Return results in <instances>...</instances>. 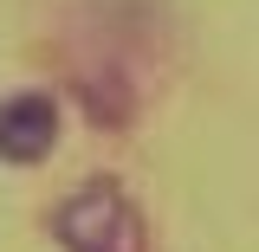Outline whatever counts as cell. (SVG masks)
<instances>
[{
  "label": "cell",
  "mask_w": 259,
  "mask_h": 252,
  "mask_svg": "<svg viewBox=\"0 0 259 252\" xmlns=\"http://www.w3.org/2000/svg\"><path fill=\"white\" fill-rule=\"evenodd\" d=\"M59 149V104L46 91H13L0 97V162L32 168Z\"/></svg>",
  "instance_id": "7a4b0ae2"
},
{
  "label": "cell",
  "mask_w": 259,
  "mask_h": 252,
  "mask_svg": "<svg viewBox=\"0 0 259 252\" xmlns=\"http://www.w3.org/2000/svg\"><path fill=\"white\" fill-rule=\"evenodd\" d=\"M52 233L65 252H149V226L136 214V200L110 181H84L52 207Z\"/></svg>",
  "instance_id": "6da1fadb"
}]
</instances>
